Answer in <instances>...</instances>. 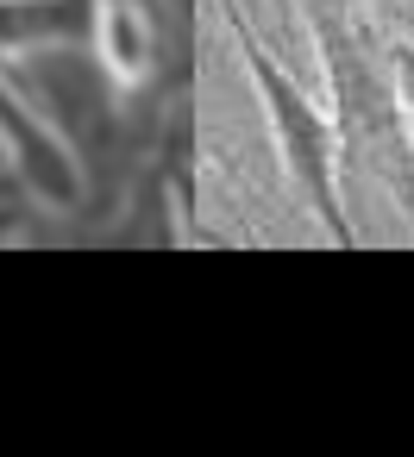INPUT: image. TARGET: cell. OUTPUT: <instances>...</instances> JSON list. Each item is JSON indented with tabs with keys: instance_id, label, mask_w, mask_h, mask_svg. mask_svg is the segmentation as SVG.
I'll use <instances>...</instances> for the list:
<instances>
[{
	"instance_id": "1",
	"label": "cell",
	"mask_w": 414,
	"mask_h": 457,
	"mask_svg": "<svg viewBox=\"0 0 414 457\" xmlns=\"http://www.w3.org/2000/svg\"><path fill=\"white\" fill-rule=\"evenodd\" d=\"M314 45L333 82V132L339 163L389 188V201L414 220V132L401 113V88L389 70V45L370 38L358 0H308Z\"/></svg>"
},
{
	"instance_id": "2",
	"label": "cell",
	"mask_w": 414,
	"mask_h": 457,
	"mask_svg": "<svg viewBox=\"0 0 414 457\" xmlns=\"http://www.w3.org/2000/svg\"><path fill=\"white\" fill-rule=\"evenodd\" d=\"M220 7H226V26H232V38H239V57H245V70H251V88H258V101H264V113H270V138H276V157H283L295 195H301L308 213L326 226V238H333L339 251H351L358 232L345 226V201H339V132H333V120H326V113L308 101V88L251 38V20L232 7V0H220Z\"/></svg>"
},
{
	"instance_id": "3",
	"label": "cell",
	"mask_w": 414,
	"mask_h": 457,
	"mask_svg": "<svg viewBox=\"0 0 414 457\" xmlns=\"http://www.w3.org/2000/svg\"><path fill=\"white\" fill-rule=\"evenodd\" d=\"M95 26V0H0V51H51L76 45Z\"/></svg>"
},
{
	"instance_id": "4",
	"label": "cell",
	"mask_w": 414,
	"mask_h": 457,
	"mask_svg": "<svg viewBox=\"0 0 414 457\" xmlns=\"http://www.w3.org/2000/svg\"><path fill=\"white\" fill-rule=\"evenodd\" d=\"M389 70H395L401 113H408V132H414V45H408V38H395V45H389Z\"/></svg>"
}]
</instances>
